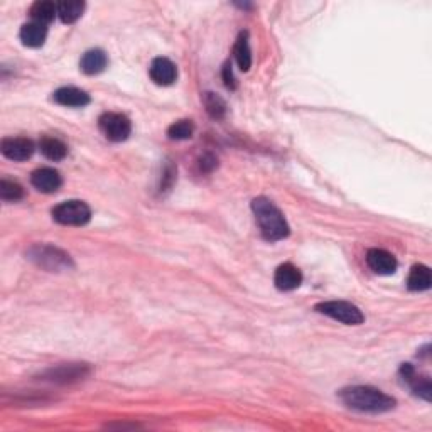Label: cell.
<instances>
[{
	"mask_svg": "<svg viewBox=\"0 0 432 432\" xmlns=\"http://www.w3.org/2000/svg\"><path fill=\"white\" fill-rule=\"evenodd\" d=\"M47 29L46 25L37 24V22H28L21 29V41L28 47H41L46 41Z\"/></svg>",
	"mask_w": 432,
	"mask_h": 432,
	"instance_id": "obj_14",
	"label": "cell"
},
{
	"mask_svg": "<svg viewBox=\"0 0 432 432\" xmlns=\"http://www.w3.org/2000/svg\"><path fill=\"white\" fill-rule=\"evenodd\" d=\"M53 218H54V222L59 223V225L83 226L90 222L91 210L85 201L69 199V201H65V203L58 204V206L54 208Z\"/></svg>",
	"mask_w": 432,
	"mask_h": 432,
	"instance_id": "obj_5",
	"label": "cell"
},
{
	"mask_svg": "<svg viewBox=\"0 0 432 432\" xmlns=\"http://www.w3.org/2000/svg\"><path fill=\"white\" fill-rule=\"evenodd\" d=\"M432 277H431V269L426 266H414L412 267L411 274H409L407 285L411 290L415 292H422V290L431 289Z\"/></svg>",
	"mask_w": 432,
	"mask_h": 432,
	"instance_id": "obj_18",
	"label": "cell"
},
{
	"mask_svg": "<svg viewBox=\"0 0 432 432\" xmlns=\"http://www.w3.org/2000/svg\"><path fill=\"white\" fill-rule=\"evenodd\" d=\"M275 288L281 290H294L303 284V274L292 263H282L274 275Z\"/></svg>",
	"mask_w": 432,
	"mask_h": 432,
	"instance_id": "obj_12",
	"label": "cell"
},
{
	"mask_svg": "<svg viewBox=\"0 0 432 432\" xmlns=\"http://www.w3.org/2000/svg\"><path fill=\"white\" fill-rule=\"evenodd\" d=\"M149 74H151L152 81L159 87H169L176 81L177 78V68L171 59L167 58H155L152 61L151 68H149Z\"/></svg>",
	"mask_w": 432,
	"mask_h": 432,
	"instance_id": "obj_10",
	"label": "cell"
},
{
	"mask_svg": "<svg viewBox=\"0 0 432 432\" xmlns=\"http://www.w3.org/2000/svg\"><path fill=\"white\" fill-rule=\"evenodd\" d=\"M216 166H218V159L211 152H206V154H203L199 158V169L203 173H211V171L216 169Z\"/></svg>",
	"mask_w": 432,
	"mask_h": 432,
	"instance_id": "obj_24",
	"label": "cell"
},
{
	"mask_svg": "<svg viewBox=\"0 0 432 432\" xmlns=\"http://www.w3.org/2000/svg\"><path fill=\"white\" fill-rule=\"evenodd\" d=\"M31 182L37 191L51 195V193H56L59 188H61L63 180H61V174H59L56 169H53V167H41V169H37L32 173Z\"/></svg>",
	"mask_w": 432,
	"mask_h": 432,
	"instance_id": "obj_11",
	"label": "cell"
},
{
	"mask_svg": "<svg viewBox=\"0 0 432 432\" xmlns=\"http://www.w3.org/2000/svg\"><path fill=\"white\" fill-rule=\"evenodd\" d=\"M316 311L319 314L327 316V318L340 321L348 326H358L365 321L363 312L360 311L355 304L346 303V301H327V303H319L316 306Z\"/></svg>",
	"mask_w": 432,
	"mask_h": 432,
	"instance_id": "obj_4",
	"label": "cell"
},
{
	"mask_svg": "<svg viewBox=\"0 0 432 432\" xmlns=\"http://www.w3.org/2000/svg\"><path fill=\"white\" fill-rule=\"evenodd\" d=\"M343 404L348 409L368 414H383L396 407V398L387 396L382 390L368 385L346 387L340 392Z\"/></svg>",
	"mask_w": 432,
	"mask_h": 432,
	"instance_id": "obj_1",
	"label": "cell"
},
{
	"mask_svg": "<svg viewBox=\"0 0 432 432\" xmlns=\"http://www.w3.org/2000/svg\"><path fill=\"white\" fill-rule=\"evenodd\" d=\"M252 211L260 226L263 238L269 241L282 240L289 235V225L282 211L267 198H255L252 201Z\"/></svg>",
	"mask_w": 432,
	"mask_h": 432,
	"instance_id": "obj_2",
	"label": "cell"
},
{
	"mask_svg": "<svg viewBox=\"0 0 432 432\" xmlns=\"http://www.w3.org/2000/svg\"><path fill=\"white\" fill-rule=\"evenodd\" d=\"M90 371L91 368L87 363H65L50 368L41 377H43V380H47V382L66 385V383H74L87 378Z\"/></svg>",
	"mask_w": 432,
	"mask_h": 432,
	"instance_id": "obj_7",
	"label": "cell"
},
{
	"mask_svg": "<svg viewBox=\"0 0 432 432\" xmlns=\"http://www.w3.org/2000/svg\"><path fill=\"white\" fill-rule=\"evenodd\" d=\"M98 125L103 136L111 142H122V140L129 139L130 132H132V124H130L129 117L124 114H115V111L103 114L100 117Z\"/></svg>",
	"mask_w": 432,
	"mask_h": 432,
	"instance_id": "obj_6",
	"label": "cell"
},
{
	"mask_svg": "<svg viewBox=\"0 0 432 432\" xmlns=\"http://www.w3.org/2000/svg\"><path fill=\"white\" fill-rule=\"evenodd\" d=\"M367 263L378 275H392L397 270L396 257L383 248H370L367 252Z\"/></svg>",
	"mask_w": 432,
	"mask_h": 432,
	"instance_id": "obj_9",
	"label": "cell"
},
{
	"mask_svg": "<svg viewBox=\"0 0 432 432\" xmlns=\"http://www.w3.org/2000/svg\"><path fill=\"white\" fill-rule=\"evenodd\" d=\"M193 132H195V125L191 120H180L169 127L167 136L173 140H188L193 137Z\"/></svg>",
	"mask_w": 432,
	"mask_h": 432,
	"instance_id": "obj_23",
	"label": "cell"
},
{
	"mask_svg": "<svg viewBox=\"0 0 432 432\" xmlns=\"http://www.w3.org/2000/svg\"><path fill=\"white\" fill-rule=\"evenodd\" d=\"M2 154L10 161H28L32 158L36 147L32 140L25 139V137H7L2 140Z\"/></svg>",
	"mask_w": 432,
	"mask_h": 432,
	"instance_id": "obj_8",
	"label": "cell"
},
{
	"mask_svg": "<svg viewBox=\"0 0 432 432\" xmlns=\"http://www.w3.org/2000/svg\"><path fill=\"white\" fill-rule=\"evenodd\" d=\"M28 259L32 260L36 266L50 272L68 270L73 267V262L68 253L56 247H51V245H34V247L28 250Z\"/></svg>",
	"mask_w": 432,
	"mask_h": 432,
	"instance_id": "obj_3",
	"label": "cell"
},
{
	"mask_svg": "<svg viewBox=\"0 0 432 432\" xmlns=\"http://www.w3.org/2000/svg\"><path fill=\"white\" fill-rule=\"evenodd\" d=\"M223 81H225V87L226 88L233 90V88H235V78H233L232 66H230V63H226V65L223 66Z\"/></svg>",
	"mask_w": 432,
	"mask_h": 432,
	"instance_id": "obj_25",
	"label": "cell"
},
{
	"mask_svg": "<svg viewBox=\"0 0 432 432\" xmlns=\"http://www.w3.org/2000/svg\"><path fill=\"white\" fill-rule=\"evenodd\" d=\"M0 198L6 203H16L24 198V188L16 181L2 180L0 181Z\"/></svg>",
	"mask_w": 432,
	"mask_h": 432,
	"instance_id": "obj_21",
	"label": "cell"
},
{
	"mask_svg": "<svg viewBox=\"0 0 432 432\" xmlns=\"http://www.w3.org/2000/svg\"><path fill=\"white\" fill-rule=\"evenodd\" d=\"M56 16H58V6L53 2H47V0H39L31 7L32 22H37V24H50L54 21Z\"/></svg>",
	"mask_w": 432,
	"mask_h": 432,
	"instance_id": "obj_19",
	"label": "cell"
},
{
	"mask_svg": "<svg viewBox=\"0 0 432 432\" xmlns=\"http://www.w3.org/2000/svg\"><path fill=\"white\" fill-rule=\"evenodd\" d=\"M39 149L43 155L50 161H63L68 154V147L63 140L56 139V137H43L39 142Z\"/></svg>",
	"mask_w": 432,
	"mask_h": 432,
	"instance_id": "obj_16",
	"label": "cell"
},
{
	"mask_svg": "<svg viewBox=\"0 0 432 432\" xmlns=\"http://www.w3.org/2000/svg\"><path fill=\"white\" fill-rule=\"evenodd\" d=\"M54 102L63 107H74L80 108L90 103V95L87 91L80 90L74 87H65L54 91Z\"/></svg>",
	"mask_w": 432,
	"mask_h": 432,
	"instance_id": "obj_13",
	"label": "cell"
},
{
	"mask_svg": "<svg viewBox=\"0 0 432 432\" xmlns=\"http://www.w3.org/2000/svg\"><path fill=\"white\" fill-rule=\"evenodd\" d=\"M233 54L238 63V68H240L241 72H248L252 66V51L250 44H248V32H240L237 43H235Z\"/></svg>",
	"mask_w": 432,
	"mask_h": 432,
	"instance_id": "obj_17",
	"label": "cell"
},
{
	"mask_svg": "<svg viewBox=\"0 0 432 432\" xmlns=\"http://www.w3.org/2000/svg\"><path fill=\"white\" fill-rule=\"evenodd\" d=\"M108 58L102 50H90L81 58V72L87 74H98L107 68Z\"/></svg>",
	"mask_w": 432,
	"mask_h": 432,
	"instance_id": "obj_15",
	"label": "cell"
},
{
	"mask_svg": "<svg viewBox=\"0 0 432 432\" xmlns=\"http://www.w3.org/2000/svg\"><path fill=\"white\" fill-rule=\"evenodd\" d=\"M204 107L206 111L216 120H222L226 114V103L222 96L215 95V93H204Z\"/></svg>",
	"mask_w": 432,
	"mask_h": 432,
	"instance_id": "obj_22",
	"label": "cell"
},
{
	"mask_svg": "<svg viewBox=\"0 0 432 432\" xmlns=\"http://www.w3.org/2000/svg\"><path fill=\"white\" fill-rule=\"evenodd\" d=\"M85 2L80 0H65L58 3V16L65 24H73L83 16Z\"/></svg>",
	"mask_w": 432,
	"mask_h": 432,
	"instance_id": "obj_20",
	"label": "cell"
}]
</instances>
